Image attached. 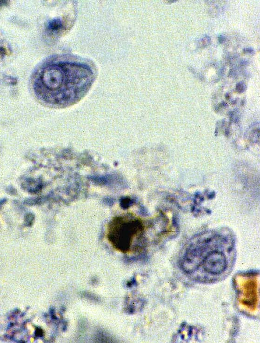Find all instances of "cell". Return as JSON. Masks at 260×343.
Wrapping results in <instances>:
<instances>
[{
  "label": "cell",
  "instance_id": "3957f363",
  "mask_svg": "<svg viewBox=\"0 0 260 343\" xmlns=\"http://www.w3.org/2000/svg\"><path fill=\"white\" fill-rule=\"evenodd\" d=\"M227 265V259L224 253L218 250H213L204 255L199 266H202L204 273L216 276L225 272Z\"/></svg>",
  "mask_w": 260,
  "mask_h": 343
},
{
  "label": "cell",
  "instance_id": "52a82bcc",
  "mask_svg": "<svg viewBox=\"0 0 260 343\" xmlns=\"http://www.w3.org/2000/svg\"><path fill=\"white\" fill-rule=\"evenodd\" d=\"M243 51L245 53H252L254 52V50L253 49L251 48H245L243 50Z\"/></svg>",
  "mask_w": 260,
  "mask_h": 343
},
{
  "label": "cell",
  "instance_id": "277c9868",
  "mask_svg": "<svg viewBox=\"0 0 260 343\" xmlns=\"http://www.w3.org/2000/svg\"><path fill=\"white\" fill-rule=\"evenodd\" d=\"M63 27V21L60 18H55L48 22L47 30L50 32L56 33L61 30Z\"/></svg>",
  "mask_w": 260,
  "mask_h": 343
},
{
  "label": "cell",
  "instance_id": "8992f818",
  "mask_svg": "<svg viewBox=\"0 0 260 343\" xmlns=\"http://www.w3.org/2000/svg\"><path fill=\"white\" fill-rule=\"evenodd\" d=\"M236 88H237V90L239 92H243L245 90L244 84L242 82H239V83H238Z\"/></svg>",
  "mask_w": 260,
  "mask_h": 343
},
{
  "label": "cell",
  "instance_id": "7a4b0ae2",
  "mask_svg": "<svg viewBox=\"0 0 260 343\" xmlns=\"http://www.w3.org/2000/svg\"><path fill=\"white\" fill-rule=\"evenodd\" d=\"M144 230L142 222L126 216L115 217L108 227V238L113 247L122 253L130 251L134 238Z\"/></svg>",
  "mask_w": 260,
  "mask_h": 343
},
{
  "label": "cell",
  "instance_id": "6da1fadb",
  "mask_svg": "<svg viewBox=\"0 0 260 343\" xmlns=\"http://www.w3.org/2000/svg\"><path fill=\"white\" fill-rule=\"evenodd\" d=\"M93 72L84 64L74 61H52L39 69L34 75L36 95L55 105L75 102L89 84Z\"/></svg>",
  "mask_w": 260,
  "mask_h": 343
},
{
  "label": "cell",
  "instance_id": "9c48e42d",
  "mask_svg": "<svg viewBox=\"0 0 260 343\" xmlns=\"http://www.w3.org/2000/svg\"><path fill=\"white\" fill-rule=\"evenodd\" d=\"M248 64V61H241V64L246 65Z\"/></svg>",
  "mask_w": 260,
  "mask_h": 343
},
{
  "label": "cell",
  "instance_id": "ba28073f",
  "mask_svg": "<svg viewBox=\"0 0 260 343\" xmlns=\"http://www.w3.org/2000/svg\"><path fill=\"white\" fill-rule=\"evenodd\" d=\"M225 40V38L224 36L223 35H221L219 38V41L220 43H222L224 42Z\"/></svg>",
  "mask_w": 260,
  "mask_h": 343
},
{
  "label": "cell",
  "instance_id": "5b68a950",
  "mask_svg": "<svg viewBox=\"0 0 260 343\" xmlns=\"http://www.w3.org/2000/svg\"><path fill=\"white\" fill-rule=\"evenodd\" d=\"M121 205L122 208L127 209L133 204V201L128 197H125L121 200Z\"/></svg>",
  "mask_w": 260,
  "mask_h": 343
}]
</instances>
